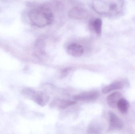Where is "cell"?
I'll return each mask as SVG.
<instances>
[{
    "label": "cell",
    "mask_w": 135,
    "mask_h": 134,
    "mask_svg": "<svg viewBox=\"0 0 135 134\" xmlns=\"http://www.w3.org/2000/svg\"><path fill=\"white\" fill-rule=\"evenodd\" d=\"M93 7L97 12L108 17H119L125 12L123 1H100L93 3Z\"/></svg>",
    "instance_id": "6da1fadb"
},
{
    "label": "cell",
    "mask_w": 135,
    "mask_h": 134,
    "mask_svg": "<svg viewBox=\"0 0 135 134\" xmlns=\"http://www.w3.org/2000/svg\"><path fill=\"white\" fill-rule=\"evenodd\" d=\"M28 15L32 24L40 28L50 25L54 19L51 9L46 6H39L32 8L29 11Z\"/></svg>",
    "instance_id": "7a4b0ae2"
},
{
    "label": "cell",
    "mask_w": 135,
    "mask_h": 134,
    "mask_svg": "<svg viewBox=\"0 0 135 134\" xmlns=\"http://www.w3.org/2000/svg\"><path fill=\"white\" fill-rule=\"evenodd\" d=\"M22 94L27 99L33 101L37 105L44 107L49 102V96L41 91H36L30 88H26L22 90Z\"/></svg>",
    "instance_id": "3957f363"
},
{
    "label": "cell",
    "mask_w": 135,
    "mask_h": 134,
    "mask_svg": "<svg viewBox=\"0 0 135 134\" xmlns=\"http://www.w3.org/2000/svg\"><path fill=\"white\" fill-rule=\"evenodd\" d=\"M100 93L97 90L83 92L74 96L73 98L76 101H90L98 99Z\"/></svg>",
    "instance_id": "277c9868"
},
{
    "label": "cell",
    "mask_w": 135,
    "mask_h": 134,
    "mask_svg": "<svg viewBox=\"0 0 135 134\" xmlns=\"http://www.w3.org/2000/svg\"><path fill=\"white\" fill-rule=\"evenodd\" d=\"M76 102L68 99L56 98L53 100L50 104L51 108L65 109L76 104Z\"/></svg>",
    "instance_id": "5b68a950"
},
{
    "label": "cell",
    "mask_w": 135,
    "mask_h": 134,
    "mask_svg": "<svg viewBox=\"0 0 135 134\" xmlns=\"http://www.w3.org/2000/svg\"><path fill=\"white\" fill-rule=\"evenodd\" d=\"M70 18L75 19H85L88 16V13L83 8L79 6H75L72 8L68 13Z\"/></svg>",
    "instance_id": "8992f818"
},
{
    "label": "cell",
    "mask_w": 135,
    "mask_h": 134,
    "mask_svg": "<svg viewBox=\"0 0 135 134\" xmlns=\"http://www.w3.org/2000/svg\"><path fill=\"white\" fill-rule=\"evenodd\" d=\"M109 131L120 130L123 127V124L122 120L118 117L115 114L112 112H109Z\"/></svg>",
    "instance_id": "52a82bcc"
},
{
    "label": "cell",
    "mask_w": 135,
    "mask_h": 134,
    "mask_svg": "<svg viewBox=\"0 0 135 134\" xmlns=\"http://www.w3.org/2000/svg\"><path fill=\"white\" fill-rule=\"evenodd\" d=\"M67 53L71 56L78 57L84 53V49L81 45L78 43H72L68 46L66 49Z\"/></svg>",
    "instance_id": "ba28073f"
},
{
    "label": "cell",
    "mask_w": 135,
    "mask_h": 134,
    "mask_svg": "<svg viewBox=\"0 0 135 134\" xmlns=\"http://www.w3.org/2000/svg\"><path fill=\"white\" fill-rule=\"evenodd\" d=\"M122 98L123 96L120 93L114 92L108 96L107 98V104L111 108H115L117 107V103Z\"/></svg>",
    "instance_id": "9c48e42d"
},
{
    "label": "cell",
    "mask_w": 135,
    "mask_h": 134,
    "mask_svg": "<svg viewBox=\"0 0 135 134\" xmlns=\"http://www.w3.org/2000/svg\"><path fill=\"white\" fill-rule=\"evenodd\" d=\"M124 83L121 81H116L104 87L102 89V91L104 93L107 94L116 90L120 89L123 87Z\"/></svg>",
    "instance_id": "30bf717a"
},
{
    "label": "cell",
    "mask_w": 135,
    "mask_h": 134,
    "mask_svg": "<svg viewBox=\"0 0 135 134\" xmlns=\"http://www.w3.org/2000/svg\"><path fill=\"white\" fill-rule=\"evenodd\" d=\"M91 29L97 35H100L102 30V21L100 18H97L91 21L90 24Z\"/></svg>",
    "instance_id": "8fae6325"
},
{
    "label": "cell",
    "mask_w": 135,
    "mask_h": 134,
    "mask_svg": "<svg viewBox=\"0 0 135 134\" xmlns=\"http://www.w3.org/2000/svg\"><path fill=\"white\" fill-rule=\"evenodd\" d=\"M101 127L97 123L94 122L89 125L87 130L88 134H100Z\"/></svg>",
    "instance_id": "7c38bea8"
},
{
    "label": "cell",
    "mask_w": 135,
    "mask_h": 134,
    "mask_svg": "<svg viewBox=\"0 0 135 134\" xmlns=\"http://www.w3.org/2000/svg\"><path fill=\"white\" fill-rule=\"evenodd\" d=\"M129 107V102L124 98H121L117 103V108L119 111L123 114L127 112Z\"/></svg>",
    "instance_id": "4fadbf2b"
},
{
    "label": "cell",
    "mask_w": 135,
    "mask_h": 134,
    "mask_svg": "<svg viewBox=\"0 0 135 134\" xmlns=\"http://www.w3.org/2000/svg\"><path fill=\"white\" fill-rule=\"evenodd\" d=\"M71 68H65L62 72L61 74V78H63L67 76L68 74L71 71Z\"/></svg>",
    "instance_id": "5bb4252c"
}]
</instances>
